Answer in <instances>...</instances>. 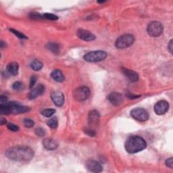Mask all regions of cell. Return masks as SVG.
I'll use <instances>...</instances> for the list:
<instances>
[{
  "label": "cell",
  "mask_w": 173,
  "mask_h": 173,
  "mask_svg": "<svg viewBox=\"0 0 173 173\" xmlns=\"http://www.w3.org/2000/svg\"><path fill=\"white\" fill-rule=\"evenodd\" d=\"M6 155L12 160L29 162L33 158L34 151L27 146H16L9 148L6 151Z\"/></svg>",
  "instance_id": "6da1fadb"
},
{
  "label": "cell",
  "mask_w": 173,
  "mask_h": 173,
  "mask_svg": "<svg viewBox=\"0 0 173 173\" xmlns=\"http://www.w3.org/2000/svg\"><path fill=\"white\" fill-rule=\"evenodd\" d=\"M31 110L30 107L20 104L18 102H11L1 103L0 105V114L3 115L18 114L25 113Z\"/></svg>",
  "instance_id": "7a4b0ae2"
},
{
  "label": "cell",
  "mask_w": 173,
  "mask_h": 173,
  "mask_svg": "<svg viewBox=\"0 0 173 173\" xmlns=\"http://www.w3.org/2000/svg\"><path fill=\"white\" fill-rule=\"evenodd\" d=\"M146 142L139 136L130 137L125 143V149L129 154H135L146 148Z\"/></svg>",
  "instance_id": "3957f363"
},
{
  "label": "cell",
  "mask_w": 173,
  "mask_h": 173,
  "mask_svg": "<svg viewBox=\"0 0 173 173\" xmlns=\"http://www.w3.org/2000/svg\"><path fill=\"white\" fill-rule=\"evenodd\" d=\"M135 37L131 34H125L119 37L116 41L115 45L118 49H124L133 45Z\"/></svg>",
  "instance_id": "277c9868"
},
{
  "label": "cell",
  "mask_w": 173,
  "mask_h": 173,
  "mask_svg": "<svg viewBox=\"0 0 173 173\" xmlns=\"http://www.w3.org/2000/svg\"><path fill=\"white\" fill-rule=\"evenodd\" d=\"M107 57V54L103 51H94L86 54L84 55L85 61L89 62H97L105 60Z\"/></svg>",
  "instance_id": "5b68a950"
},
{
  "label": "cell",
  "mask_w": 173,
  "mask_h": 173,
  "mask_svg": "<svg viewBox=\"0 0 173 173\" xmlns=\"http://www.w3.org/2000/svg\"><path fill=\"white\" fill-rule=\"evenodd\" d=\"M147 31H148L149 35L151 37H159L163 33V26L160 22L153 21L148 25Z\"/></svg>",
  "instance_id": "8992f818"
},
{
  "label": "cell",
  "mask_w": 173,
  "mask_h": 173,
  "mask_svg": "<svg viewBox=\"0 0 173 173\" xmlns=\"http://www.w3.org/2000/svg\"><path fill=\"white\" fill-rule=\"evenodd\" d=\"M90 96V90L86 86H81L76 88L73 92V97L78 102H83Z\"/></svg>",
  "instance_id": "52a82bcc"
},
{
  "label": "cell",
  "mask_w": 173,
  "mask_h": 173,
  "mask_svg": "<svg viewBox=\"0 0 173 173\" xmlns=\"http://www.w3.org/2000/svg\"><path fill=\"white\" fill-rule=\"evenodd\" d=\"M131 115L133 118L141 121V122L148 120L149 117L148 112L144 108L141 107L134 108L131 111Z\"/></svg>",
  "instance_id": "ba28073f"
},
{
  "label": "cell",
  "mask_w": 173,
  "mask_h": 173,
  "mask_svg": "<svg viewBox=\"0 0 173 173\" xmlns=\"http://www.w3.org/2000/svg\"><path fill=\"white\" fill-rule=\"evenodd\" d=\"M100 119V115L97 110L91 111L88 115V124L89 128H93L98 126Z\"/></svg>",
  "instance_id": "9c48e42d"
},
{
  "label": "cell",
  "mask_w": 173,
  "mask_h": 173,
  "mask_svg": "<svg viewBox=\"0 0 173 173\" xmlns=\"http://www.w3.org/2000/svg\"><path fill=\"white\" fill-rule=\"evenodd\" d=\"M169 104L166 101H160L154 106V112L158 115H163L168 110Z\"/></svg>",
  "instance_id": "30bf717a"
},
{
  "label": "cell",
  "mask_w": 173,
  "mask_h": 173,
  "mask_svg": "<svg viewBox=\"0 0 173 173\" xmlns=\"http://www.w3.org/2000/svg\"><path fill=\"white\" fill-rule=\"evenodd\" d=\"M86 167L92 172H100L102 171V166L100 164L95 160H88L86 162Z\"/></svg>",
  "instance_id": "8fae6325"
},
{
  "label": "cell",
  "mask_w": 173,
  "mask_h": 173,
  "mask_svg": "<svg viewBox=\"0 0 173 173\" xmlns=\"http://www.w3.org/2000/svg\"><path fill=\"white\" fill-rule=\"evenodd\" d=\"M77 37L85 41H92L96 39V36L91 32L84 29H79L76 33Z\"/></svg>",
  "instance_id": "7c38bea8"
},
{
  "label": "cell",
  "mask_w": 173,
  "mask_h": 173,
  "mask_svg": "<svg viewBox=\"0 0 173 173\" xmlns=\"http://www.w3.org/2000/svg\"><path fill=\"white\" fill-rule=\"evenodd\" d=\"M107 99L113 106H118L123 101V96L118 92H112L107 97Z\"/></svg>",
  "instance_id": "4fadbf2b"
},
{
  "label": "cell",
  "mask_w": 173,
  "mask_h": 173,
  "mask_svg": "<svg viewBox=\"0 0 173 173\" xmlns=\"http://www.w3.org/2000/svg\"><path fill=\"white\" fill-rule=\"evenodd\" d=\"M51 98L52 99L54 104L60 107L62 106L64 103V96L62 92H54L51 94Z\"/></svg>",
  "instance_id": "5bb4252c"
},
{
  "label": "cell",
  "mask_w": 173,
  "mask_h": 173,
  "mask_svg": "<svg viewBox=\"0 0 173 173\" xmlns=\"http://www.w3.org/2000/svg\"><path fill=\"white\" fill-rule=\"evenodd\" d=\"M45 86L41 84L38 85L37 87L33 89L31 92H30L28 95V97L30 99H35L37 96H39L43 95L45 93Z\"/></svg>",
  "instance_id": "9a60e30c"
},
{
  "label": "cell",
  "mask_w": 173,
  "mask_h": 173,
  "mask_svg": "<svg viewBox=\"0 0 173 173\" xmlns=\"http://www.w3.org/2000/svg\"><path fill=\"white\" fill-rule=\"evenodd\" d=\"M122 71L124 75L131 82H136L139 80V75L137 72L126 68H122Z\"/></svg>",
  "instance_id": "2e32d148"
},
{
  "label": "cell",
  "mask_w": 173,
  "mask_h": 173,
  "mask_svg": "<svg viewBox=\"0 0 173 173\" xmlns=\"http://www.w3.org/2000/svg\"><path fill=\"white\" fill-rule=\"evenodd\" d=\"M43 145L47 150H55L58 147V143L50 138H47L43 141Z\"/></svg>",
  "instance_id": "e0dca14e"
},
{
  "label": "cell",
  "mask_w": 173,
  "mask_h": 173,
  "mask_svg": "<svg viewBox=\"0 0 173 173\" xmlns=\"http://www.w3.org/2000/svg\"><path fill=\"white\" fill-rule=\"evenodd\" d=\"M7 71L9 72V74L16 76L18 75V69H19V65L16 62H10L7 65Z\"/></svg>",
  "instance_id": "ac0fdd59"
},
{
  "label": "cell",
  "mask_w": 173,
  "mask_h": 173,
  "mask_svg": "<svg viewBox=\"0 0 173 173\" xmlns=\"http://www.w3.org/2000/svg\"><path fill=\"white\" fill-rule=\"evenodd\" d=\"M51 76L52 79L58 83H62L65 79V77L62 72L60 70H55L51 74Z\"/></svg>",
  "instance_id": "d6986e66"
},
{
  "label": "cell",
  "mask_w": 173,
  "mask_h": 173,
  "mask_svg": "<svg viewBox=\"0 0 173 173\" xmlns=\"http://www.w3.org/2000/svg\"><path fill=\"white\" fill-rule=\"evenodd\" d=\"M46 47L49 50H50L51 52H53L54 54H58L60 51V46L58 44L55 43H47L46 45Z\"/></svg>",
  "instance_id": "ffe728a7"
},
{
  "label": "cell",
  "mask_w": 173,
  "mask_h": 173,
  "mask_svg": "<svg viewBox=\"0 0 173 173\" xmlns=\"http://www.w3.org/2000/svg\"><path fill=\"white\" fill-rule=\"evenodd\" d=\"M43 65L42 62L37 60H34L31 63V68L34 71H39L42 69Z\"/></svg>",
  "instance_id": "44dd1931"
},
{
  "label": "cell",
  "mask_w": 173,
  "mask_h": 173,
  "mask_svg": "<svg viewBox=\"0 0 173 173\" xmlns=\"http://www.w3.org/2000/svg\"><path fill=\"white\" fill-rule=\"evenodd\" d=\"M12 88L14 90L17 91V92H20V91L24 90V85L23 83H22V82L16 81L12 85Z\"/></svg>",
  "instance_id": "7402d4cb"
},
{
  "label": "cell",
  "mask_w": 173,
  "mask_h": 173,
  "mask_svg": "<svg viewBox=\"0 0 173 173\" xmlns=\"http://www.w3.org/2000/svg\"><path fill=\"white\" fill-rule=\"evenodd\" d=\"M58 119L56 117H53L50 119L47 122V125L51 128H56L58 127Z\"/></svg>",
  "instance_id": "603a6c76"
},
{
  "label": "cell",
  "mask_w": 173,
  "mask_h": 173,
  "mask_svg": "<svg viewBox=\"0 0 173 173\" xmlns=\"http://www.w3.org/2000/svg\"><path fill=\"white\" fill-rule=\"evenodd\" d=\"M55 112V110L54 109H45L43 111H42L41 114L43 116H44L45 117H51Z\"/></svg>",
  "instance_id": "cb8c5ba5"
},
{
  "label": "cell",
  "mask_w": 173,
  "mask_h": 173,
  "mask_svg": "<svg viewBox=\"0 0 173 173\" xmlns=\"http://www.w3.org/2000/svg\"><path fill=\"white\" fill-rule=\"evenodd\" d=\"M10 31L14 34H15L16 36L18 37L19 39H28V37L24 35V34L23 33H22L20 32H19L18 31H16V30L15 29H10Z\"/></svg>",
  "instance_id": "d4e9b609"
},
{
  "label": "cell",
  "mask_w": 173,
  "mask_h": 173,
  "mask_svg": "<svg viewBox=\"0 0 173 173\" xmlns=\"http://www.w3.org/2000/svg\"><path fill=\"white\" fill-rule=\"evenodd\" d=\"M43 17H44V18L51 20H56L58 19V17L57 16L51 14V13H45V14H43Z\"/></svg>",
  "instance_id": "484cf974"
},
{
  "label": "cell",
  "mask_w": 173,
  "mask_h": 173,
  "mask_svg": "<svg viewBox=\"0 0 173 173\" xmlns=\"http://www.w3.org/2000/svg\"><path fill=\"white\" fill-rule=\"evenodd\" d=\"M24 126L27 128H31L34 126V121L32 120L31 119L26 118L24 120Z\"/></svg>",
  "instance_id": "4316f807"
},
{
  "label": "cell",
  "mask_w": 173,
  "mask_h": 173,
  "mask_svg": "<svg viewBox=\"0 0 173 173\" xmlns=\"http://www.w3.org/2000/svg\"><path fill=\"white\" fill-rule=\"evenodd\" d=\"M29 16H30V18H31L34 19V20H39V19H41V18H44L43 15H41L40 14H39V13H37V12L31 13V14L29 15Z\"/></svg>",
  "instance_id": "83f0119b"
},
{
  "label": "cell",
  "mask_w": 173,
  "mask_h": 173,
  "mask_svg": "<svg viewBox=\"0 0 173 173\" xmlns=\"http://www.w3.org/2000/svg\"><path fill=\"white\" fill-rule=\"evenodd\" d=\"M7 127L8 129L10 130V131L14 132L19 131V127L17 126V125H15L14 124H12V123H8L7 124Z\"/></svg>",
  "instance_id": "f1b7e54d"
},
{
  "label": "cell",
  "mask_w": 173,
  "mask_h": 173,
  "mask_svg": "<svg viewBox=\"0 0 173 173\" xmlns=\"http://www.w3.org/2000/svg\"><path fill=\"white\" fill-rule=\"evenodd\" d=\"M84 132L86 134V135L90 136V137H94L96 135V132H95L93 128H86L84 129Z\"/></svg>",
  "instance_id": "f546056e"
},
{
  "label": "cell",
  "mask_w": 173,
  "mask_h": 173,
  "mask_svg": "<svg viewBox=\"0 0 173 173\" xmlns=\"http://www.w3.org/2000/svg\"><path fill=\"white\" fill-rule=\"evenodd\" d=\"M35 133H36V135L39 137H43L45 135V131L44 128H43L41 127H39V128H36Z\"/></svg>",
  "instance_id": "4dcf8cb0"
},
{
  "label": "cell",
  "mask_w": 173,
  "mask_h": 173,
  "mask_svg": "<svg viewBox=\"0 0 173 173\" xmlns=\"http://www.w3.org/2000/svg\"><path fill=\"white\" fill-rule=\"evenodd\" d=\"M37 78L35 75H33L31 78V80H30V84H29V88L30 89H32L34 85H35L36 82H37Z\"/></svg>",
  "instance_id": "1f68e13d"
},
{
  "label": "cell",
  "mask_w": 173,
  "mask_h": 173,
  "mask_svg": "<svg viewBox=\"0 0 173 173\" xmlns=\"http://www.w3.org/2000/svg\"><path fill=\"white\" fill-rule=\"evenodd\" d=\"M126 96L128 99H135L139 98L141 97L140 95H135V94H133L131 92H127Z\"/></svg>",
  "instance_id": "d6a6232c"
},
{
  "label": "cell",
  "mask_w": 173,
  "mask_h": 173,
  "mask_svg": "<svg viewBox=\"0 0 173 173\" xmlns=\"http://www.w3.org/2000/svg\"><path fill=\"white\" fill-rule=\"evenodd\" d=\"M166 165L167 167L172 168H173V159L172 158H168L166 160Z\"/></svg>",
  "instance_id": "836d02e7"
},
{
  "label": "cell",
  "mask_w": 173,
  "mask_h": 173,
  "mask_svg": "<svg viewBox=\"0 0 173 173\" xmlns=\"http://www.w3.org/2000/svg\"><path fill=\"white\" fill-rule=\"evenodd\" d=\"M168 49L169 50L170 53L172 54V50H173V45H172V40H170V41L168 43Z\"/></svg>",
  "instance_id": "e575fe53"
},
{
  "label": "cell",
  "mask_w": 173,
  "mask_h": 173,
  "mask_svg": "<svg viewBox=\"0 0 173 173\" xmlns=\"http://www.w3.org/2000/svg\"><path fill=\"white\" fill-rule=\"evenodd\" d=\"M7 100H8V98H7L6 96H0V102H1V103H3L7 102Z\"/></svg>",
  "instance_id": "d590c367"
},
{
  "label": "cell",
  "mask_w": 173,
  "mask_h": 173,
  "mask_svg": "<svg viewBox=\"0 0 173 173\" xmlns=\"http://www.w3.org/2000/svg\"><path fill=\"white\" fill-rule=\"evenodd\" d=\"M0 123H1L2 125H3V124H6L7 123V121L5 118H1V120H0Z\"/></svg>",
  "instance_id": "8d00e7d4"
},
{
  "label": "cell",
  "mask_w": 173,
  "mask_h": 173,
  "mask_svg": "<svg viewBox=\"0 0 173 173\" xmlns=\"http://www.w3.org/2000/svg\"><path fill=\"white\" fill-rule=\"evenodd\" d=\"M6 46V44L5 42H3V41H1V43H0V47H1V48H3V47H5Z\"/></svg>",
  "instance_id": "74e56055"
}]
</instances>
